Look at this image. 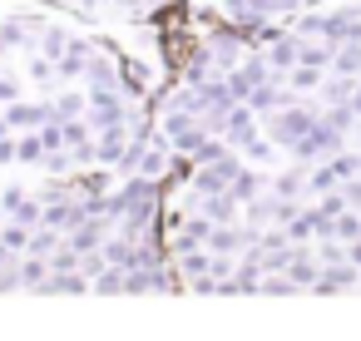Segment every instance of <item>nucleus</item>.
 <instances>
[{
    "instance_id": "obj_4",
    "label": "nucleus",
    "mask_w": 361,
    "mask_h": 341,
    "mask_svg": "<svg viewBox=\"0 0 361 341\" xmlns=\"http://www.w3.org/2000/svg\"><path fill=\"white\" fill-rule=\"evenodd\" d=\"M307 6H317V0H208V16L223 30H267Z\"/></svg>"
},
{
    "instance_id": "obj_1",
    "label": "nucleus",
    "mask_w": 361,
    "mask_h": 341,
    "mask_svg": "<svg viewBox=\"0 0 361 341\" xmlns=\"http://www.w3.org/2000/svg\"><path fill=\"white\" fill-rule=\"evenodd\" d=\"M164 257L193 297H361V0L203 30L154 99Z\"/></svg>"
},
{
    "instance_id": "obj_2",
    "label": "nucleus",
    "mask_w": 361,
    "mask_h": 341,
    "mask_svg": "<svg viewBox=\"0 0 361 341\" xmlns=\"http://www.w3.org/2000/svg\"><path fill=\"white\" fill-rule=\"evenodd\" d=\"M134 35L40 0L0 6V183L99 178L139 159L173 70Z\"/></svg>"
},
{
    "instance_id": "obj_3",
    "label": "nucleus",
    "mask_w": 361,
    "mask_h": 341,
    "mask_svg": "<svg viewBox=\"0 0 361 341\" xmlns=\"http://www.w3.org/2000/svg\"><path fill=\"white\" fill-rule=\"evenodd\" d=\"M164 173L0 183V292H178L164 257Z\"/></svg>"
}]
</instances>
